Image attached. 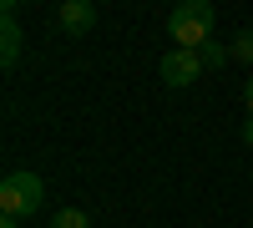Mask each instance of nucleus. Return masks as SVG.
Instances as JSON below:
<instances>
[{
  "label": "nucleus",
  "instance_id": "nucleus-6",
  "mask_svg": "<svg viewBox=\"0 0 253 228\" xmlns=\"http://www.w3.org/2000/svg\"><path fill=\"white\" fill-rule=\"evenodd\" d=\"M51 228H91V218L81 213V208H61V213L51 218Z\"/></svg>",
  "mask_w": 253,
  "mask_h": 228
},
{
  "label": "nucleus",
  "instance_id": "nucleus-3",
  "mask_svg": "<svg viewBox=\"0 0 253 228\" xmlns=\"http://www.w3.org/2000/svg\"><path fill=\"white\" fill-rule=\"evenodd\" d=\"M157 76L167 81V87H193V81L203 76V61H198V51H167L157 61Z\"/></svg>",
  "mask_w": 253,
  "mask_h": 228
},
{
  "label": "nucleus",
  "instance_id": "nucleus-9",
  "mask_svg": "<svg viewBox=\"0 0 253 228\" xmlns=\"http://www.w3.org/2000/svg\"><path fill=\"white\" fill-rule=\"evenodd\" d=\"M243 107H248V122H253V76L243 81Z\"/></svg>",
  "mask_w": 253,
  "mask_h": 228
},
{
  "label": "nucleus",
  "instance_id": "nucleus-2",
  "mask_svg": "<svg viewBox=\"0 0 253 228\" xmlns=\"http://www.w3.org/2000/svg\"><path fill=\"white\" fill-rule=\"evenodd\" d=\"M41 198H46V182H41L36 173L26 168H15L0 178V213H10V218H31L41 208Z\"/></svg>",
  "mask_w": 253,
  "mask_h": 228
},
{
  "label": "nucleus",
  "instance_id": "nucleus-10",
  "mask_svg": "<svg viewBox=\"0 0 253 228\" xmlns=\"http://www.w3.org/2000/svg\"><path fill=\"white\" fill-rule=\"evenodd\" d=\"M0 228H20V218H10V213H0Z\"/></svg>",
  "mask_w": 253,
  "mask_h": 228
},
{
  "label": "nucleus",
  "instance_id": "nucleus-1",
  "mask_svg": "<svg viewBox=\"0 0 253 228\" xmlns=\"http://www.w3.org/2000/svg\"><path fill=\"white\" fill-rule=\"evenodd\" d=\"M213 20H218V10L208 5V0H187V5H177L167 15V31H172L177 51H203L208 41H213Z\"/></svg>",
  "mask_w": 253,
  "mask_h": 228
},
{
  "label": "nucleus",
  "instance_id": "nucleus-7",
  "mask_svg": "<svg viewBox=\"0 0 253 228\" xmlns=\"http://www.w3.org/2000/svg\"><path fill=\"white\" fill-rule=\"evenodd\" d=\"M233 61L253 66V31H238V36H233Z\"/></svg>",
  "mask_w": 253,
  "mask_h": 228
},
{
  "label": "nucleus",
  "instance_id": "nucleus-8",
  "mask_svg": "<svg viewBox=\"0 0 253 228\" xmlns=\"http://www.w3.org/2000/svg\"><path fill=\"white\" fill-rule=\"evenodd\" d=\"M198 61H203V71H213V66H223V61H228V51L218 46V41H208V46L198 51Z\"/></svg>",
  "mask_w": 253,
  "mask_h": 228
},
{
  "label": "nucleus",
  "instance_id": "nucleus-11",
  "mask_svg": "<svg viewBox=\"0 0 253 228\" xmlns=\"http://www.w3.org/2000/svg\"><path fill=\"white\" fill-rule=\"evenodd\" d=\"M243 142H248V147H253V122H248V127H243Z\"/></svg>",
  "mask_w": 253,
  "mask_h": 228
},
{
  "label": "nucleus",
  "instance_id": "nucleus-5",
  "mask_svg": "<svg viewBox=\"0 0 253 228\" xmlns=\"http://www.w3.org/2000/svg\"><path fill=\"white\" fill-rule=\"evenodd\" d=\"M61 26L66 31H91L96 26V5L91 0H66V5H61Z\"/></svg>",
  "mask_w": 253,
  "mask_h": 228
},
{
  "label": "nucleus",
  "instance_id": "nucleus-4",
  "mask_svg": "<svg viewBox=\"0 0 253 228\" xmlns=\"http://www.w3.org/2000/svg\"><path fill=\"white\" fill-rule=\"evenodd\" d=\"M20 26H15V0H5V26H0V61H5V66H15L20 61Z\"/></svg>",
  "mask_w": 253,
  "mask_h": 228
}]
</instances>
